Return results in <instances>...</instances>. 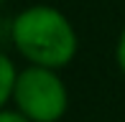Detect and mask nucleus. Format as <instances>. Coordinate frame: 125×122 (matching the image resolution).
Masks as SVG:
<instances>
[{
  "mask_svg": "<svg viewBox=\"0 0 125 122\" xmlns=\"http://www.w3.org/2000/svg\"><path fill=\"white\" fill-rule=\"evenodd\" d=\"M0 122H31L21 109H0Z\"/></svg>",
  "mask_w": 125,
  "mask_h": 122,
  "instance_id": "obj_5",
  "label": "nucleus"
},
{
  "mask_svg": "<svg viewBox=\"0 0 125 122\" xmlns=\"http://www.w3.org/2000/svg\"><path fill=\"white\" fill-rule=\"evenodd\" d=\"M13 102L31 122H59L69 107V92L56 69L31 64L18 71Z\"/></svg>",
  "mask_w": 125,
  "mask_h": 122,
  "instance_id": "obj_2",
  "label": "nucleus"
},
{
  "mask_svg": "<svg viewBox=\"0 0 125 122\" xmlns=\"http://www.w3.org/2000/svg\"><path fill=\"white\" fill-rule=\"evenodd\" d=\"M10 36L13 46L28 64L56 71L69 66L79 51V38L72 20L51 5L21 10L10 26Z\"/></svg>",
  "mask_w": 125,
  "mask_h": 122,
  "instance_id": "obj_1",
  "label": "nucleus"
},
{
  "mask_svg": "<svg viewBox=\"0 0 125 122\" xmlns=\"http://www.w3.org/2000/svg\"><path fill=\"white\" fill-rule=\"evenodd\" d=\"M15 79H18V71L15 64L0 51V109L13 99V89H15Z\"/></svg>",
  "mask_w": 125,
  "mask_h": 122,
  "instance_id": "obj_3",
  "label": "nucleus"
},
{
  "mask_svg": "<svg viewBox=\"0 0 125 122\" xmlns=\"http://www.w3.org/2000/svg\"><path fill=\"white\" fill-rule=\"evenodd\" d=\"M115 64H117V69L125 74V26H123L120 36H117V41H115Z\"/></svg>",
  "mask_w": 125,
  "mask_h": 122,
  "instance_id": "obj_4",
  "label": "nucleus"
},
{
  "mask_svg": "<svg viewBox=\"0 0 125 122\" xmlns=\"http://www.w3.org/2000/svg\"><path fill=\"white\" fill-rule=\"evenodd\" d=\"M3 3H5V0H0V5H3Z\"/></svg>",
  "mask_w": 125,
  "mask_h": 122,
  "instance_id": "obj_6",
  "label": "nucleus"
}]
</instances>
